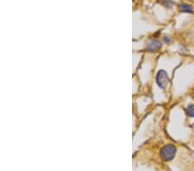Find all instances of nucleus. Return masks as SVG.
I'll return each mask as SVG.
<instances>
[{
    "label": "nucleus",
    "mask_w": 194,
    "mask_h": 171,
    "mask_svg": "<svg viewBox=\"0 0 194 171\" xmlns=\"http://www.w3.org/2000/svg\"><path fill=\"white\" fill-rule=\"evenodd\" d=\"M177 149L174 144H167L161 148L160 151V156L164 162L172 161L176 155Z\"/></svg>",
    "instance_id": "obj_1"
},
{
    "label": "nucleus",
    "mask_w": 194,
    "mask_h": 171,
    "mask_svg": "<svg viewBox=\"0 0 194 171\" xmlns=\"http://www.w3.org/2000/svg\"><path fill=\"white\" fill-rule=\"evenodd\" d=\"M155 81H156V83L160 89H166L168 86L170 80H169L168 73L163 69H160L157 72Z\"/></svg>",
    "instance_id": "obj_2"
},
{
    "label": "nucleus",
    "mask_w": 194,
    "mask_h": 171,
    "mask_svg": "<svg viewBox=\"0 0 194 171\" xmlns=\"http://www.w3.org/2000/svg\"><path fill=\"white\" fill-rule=\"evenodd\" d=\"M162 47V43L159 40L156 39H151L147 42L146 44V49L148 52H155L160 50Z\"/></svg>",
    "instance_id": "obj_3"
},
{
    "label": "nucleus",
    "mask_w": 194,
    "mask_h": 171,
    "mask_svg": "<svg viewBox=\"0 0 194 171\" xmlns=\"http://www.w3.org/2000/svg\"><path fill=\"white\" fill-rule=\"evenodd\" d=\"M178 8L181 12H185V13H192L193 12V8L188 4H185V3L179 4L178 5Z\"/></svg>",
    "instance_id": "obj_4"
},
{
    "label": "nucleus",
    "mask_w": 194,
    "mask_h": 171,
    "mask_svg": "<svg viewBox=\"0 0 194 171\" xmlns=\"http://www.w3.org/2000/svg\"><path fill=\"white\" fill-rule=\"evenodd\" d=\"M186 113L190 118H194V104H191L186 107Z\"/></svg>",
    "instance_id": "obj_5"
},
{
    "label": "nucleus",
    "mask_w": 194,
    "mask_h": 171,
    "mask_svg": "<svg viewBox=\"0 0 194 171\" xmlns=\"http://www.w3.org/2000/svg\"><path fill=\"white\" fill-rule=\"evenodd\" d=\"M160 2L161 5H164L167 8H168V9L172 8L173 5H174V2L172 0H160Z\"/></svg>",
    "instance_id": "obj_6"
},
{
    "label": "nucleus",
    "mask_w": 194,
    "mask_h": 171,
    "mask_svg": "<svg viewBox=\"0 0 194 171\" xmlns=\"http://www.w3.org/2000/svg\"><path fill=\"white\" fill-rule=\"evenodd\" d=\"M162 40L165 43H167V44H169L170 42H171V39H170V37L169 36H167V35H164L163 37H162Z\"/></svg>",
    "instance_id": "obj_7"
}]
</instances>
